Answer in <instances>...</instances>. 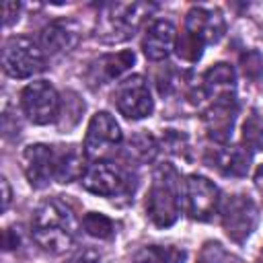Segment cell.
Here are the masks:
<instances>
[{"label": "cell", "mask_w": 263, "mask_h": 263, "mask_svg": "<svg viewBox=\"0 0 263 263\" xmlns=\"http://www.w3.org/2000/svg\"><path fill=\"white\" fill-rule=\"evenodd\" d=\"M121 142V129L115 117L107 111H99L90 117L84 136V154L90 160L107 158Z\"/></svg>", "instance_id": "ba28073f"}, {"label": "cell", "mask_w": 263, "mask_h": 263, "mask_svg": "<svg viewBox=\"0 0 263 263\" xmlns=\"http://www.w3.org/2000/svg\"><path fill=\"white\" fill-rule=\"evenodd\" d=\"M80 41V27L74 21H53L49 23L39 37V45L45 55H60L76 47Z\"/></svg>", "instance_id": "5bb4252c"}, {"label": "cell", "mask_w": 263, "mask_h": 263, "mask_svg": "<svg viewBox=\"0 0 263 263\" xmlns=\"http://www.w3.org/2000/svg\"><path fill=\"white\" fill-rule=\"evenodd\" d=\"M175 41H177V31L173 27V23L168 21H154L142 39V49L144 55L152 62H160L164 58L171 55V51L175 49Z\"/></svg>", "instance_id": "2e32d148"}, {"label": "cell", "mask_w": 263, "mask_h": 263, "mask_svg": "<svg viewBox=\"0 0 263 263\" xmlns=\"http://www.w3.org/2000/svg\"><path fill=\"white\" fill-rule=\"evenodd\" d=\"M226 23L220 10L193 6L185 16V35L179 45V55L189 62L199 60L201 49L210 43H218L224 37Z\"/></svg>", "instance_id": "277c9868"}, {"label": "cell", "mask_w": 263, "mask_h": 263, "mask_svg": "<svg viewBox=\"0 0 263 263\" xmlns=\"http://www.w3.org/2000/svg\"><path fill=\"white\" fill-rule=\"evenodd\" d=\"M45 53L29 37H8L2 45V68L12 78H29L45 68Z\"/></svg>", "instance_id": "5b68a950"}, {"label": "cell", "mask_w": 263, "mask_h": 263, "mask_svg": "<svg viewBox=\"0 0 263 263\" xmlns=\"http://www.w3.org/2000/svg\"><path fill=\"white\" fill-rule=\"evenodd\" d=\"M154 10L146 2H109L103 4L95 25V37L103 43H121L129 39L142 21Z\"/></svg>", "instance_id": "3957f363"}, {"label": "cell", "mask_w": 263, "mask_h": 263, "mask_svg": "<svg viewBox=\"0 0 263 263\" xmlns=\"http://www.w3.org/2000/svg\"><path fill=\"white\" fill-rule=\"evenodd\" d=\"M259 212L249 195L236 193L222 203V226L230 240L242 245L255 230Z\"/></svg>", "instance_id": "8992f818"}, {"label": "cell", "mask_w": 263, "mask_h": 263, "mask_svg": "<svg viewBox=\"0 0 263 263\" xmlns=\"http://www.w3.org/2000/svg\"><path fill=\"white\" fill-rule=\"evenodd\" d=\"M222 249L218 242H205V247L201 249L199 253V259L197 263H220L222 261Z\"/></svg>", "instance_id": "cb8c5ba5"}, {"label": "cell", "mask_w": 263, "mask_h": 263, "mask_svg": "<svg viewBox=\"0 0 263 263\" xmlns=\"http://www.w3.org/2000/svg\"><path fill=\"white\" fill-rule=\"evenodd\" d=\"M84 156V150L80 152L78 146H62L60 150H55V181L70 183L82 179L86 171Z\"/></svg>", "instance_id": "d6986e66"}, {"label": "cell", "mask_w": 263, "mask_h": 263, "mask_svg": "<svg viewBox=\"0 0 263 263\" xmlns=\"http://www.w3.org/2000/svg\"><path fill=\"white\" fill-rule=\"evenodd\" d=\"M82 187L95 195L103 197H113L125 189V175L119 166L111 162H95L86 166L82 179Z\"/></svg>", "instance_id": "7c38bea8"}, {"label": "cell", "mask_w": 263, "mask_h": 263, "mask_svg": "<svg viewBox=\"0 0 263 263\" xmlns=\"http://www.w3.org/2000/svg\"><path fill=\"white\" fill-rule=\"evenodd\" d=\"M129 154L142 162L146 160H152L154 154H156V140L148 134H140V136H134L129 140Z\"/></svg>", "instance_id": "7402d4cb"}, {"label": "cell", "mask_w": 263, "mask_h": 263, "mask_svg": "<svg viewBox=\"0 0 263 263\" xmlns=\"http://www.w3.org/2000/svg\"><path fill=\"white\" fill-rule=\"evenodd\" d=\"M181 212V177L173 164H158L152 173V183L146 195V214L158 228L177 222Z\"/></svg>", "instance_id": "7a4b0ae2"}, {"label": "cell", "mask_w": 263, "mask_h": 263, "mask_svg": "<svg viewBox=\"0 0 263 263\" xmlns=\"http://www.w3.org/2000/svg\"><path fill=\"white\" fill-rule=\"evenodd\" d=\"M185 201H187V214L193 220L208 222L218 212L220 191L210 179L201 175H189L185 181Z\"/></svg>", "instance_id": "30bf717a"}, {"label": "cell", "mask_w": 263, "mask_h": 263, "mask_svg": "<svg viewBox=\"0 0 263 263\" xmlns=\"http://www.w3.org/2000/svg\"><path fill=\"white\" fill-rule=\"evenodd\" d=\"M23 171L31 187L43 189L55 179V148L47 144H31L23 150L21 156Z\"/></svg>", "instance_id": "8fae6325"}, {"label": "cell", "mask_w": 263, "mask_h": 263, "mask_svg": "<svg viewBox=\"0 0 263 263\" xmlns=\"http://www.w3.org/2000/svg\"><path fill=\"white\" fill-rule=\"evenodd\" d=\"M234 70L232 66L220 62L216 66H212L210 70H205V74L201 76V86H199V95L203 99H210V103L214 101H226V99H234Z\"/></svg>", "instance_id": "e0dca14e"}, {"label": "cell", "mask_w": 263, "mask_h": 263, "mask_svg": "<svg viewBox=\"0 0 263 263\" xmlns=\"http://www.w3.org/2000/svg\"><path fill=\"white\" fill-rule=\"evenodd\" d=\"M205 162L208 166L216 168L218 173L226 177H245L251 166V152L249 146H216L205 152Z\"/></svg>", "instance_id": "4fadbf2b"}, {"label": "cell", "mask_w": 263, "mask_h": 263, "mask_svg": "<svg viewBox=\"0 0 263 263\" xmlns=\"http://www.w3.org/2000/svg\"><path fill=\"white\" fill-rule=\"evenodd\" d=\"M2 12H4V27H8V25H12L18 18L21 4L18 2H4L2 4Z\"/></svg>", "instance_id": "484cf974"}, {"label": "cell", "mask_w": 263, "mask_h": 263, "mask_svg": "<svg viewBox=\"0 0 263 263\" xmlns=\"http://www.w3.org/2000/svg\"><path fill=\"white\" fill-rule=\"evenodd\" d=\"M0 185H2V210L6 212L8 210V205H10V185H8V181H6V177H2L0 179Z\"/></svg>", "instance_id": "4316f807"}, {"label": "cell", "mask_w": 263, "mask_h": 263, "mask_svg": "<svg viewBox=\"0 0 263 263\" xmlns=\"http://www.w3.org/2000/svg\"><path fill=\"white\" fill-rule=\"evenodd\" d=\"M99 261H101V255H99L95 249L86 247V249L76 251V253L70 257V261H68V263H99Z\"/></svg>", "instance_id": "d4e9b609"}, {"label": "cell", "mask_w": 263, "mask_h": 263, "mask_svg": "<svg viewBox=\"0 0 263 263\" xmlns=\"http://www.w3.org/2000/svg\"><path fill=\"white\" fill-rule=\"evenodd\" d=\"M113 103L119 109V113L125 115L127 119H144L154 109L148 82L140 74L127 76L115 86Z\"/></svg>", "instance_id": "9c48e42d"}, {"label": "cell", "mask_w": 263, "mask_h": 263, "mask_svg": "<svg viewBox=\"0 0 263 263\" xmlns=\"http://www.w3.org/2000/svg\"><path fill=\"white\" fill-rule=\"evenodd\" d=\"M255 187H257V191L263 195V164L257 168V173H255Z\"/></svg>", "instance_id": "83f0119b"}, {"label": "cell", "mask_w": 263, "mask_h": 263, "mask_svg": "<svg viewBox=\"0 0 263 263\" xmlns=\"http://www.w3.org/2000/svg\"><path fill=\"white\" fill-rule=\"evenodd\" d=\"M31 236L47 253H66L76 238V220L70 205L60 199L39 203L31 218Z\"/></svg>", "instance_id": "6da1fadb"}, {"label": "cell", "mask_w": 263, "mask_h": 263, "mask_svg": "<svg viewBox=\"0 0 263 263\" xmlns=\"http://www.w3.org/2000/svg\"><path fill=\"white\" fill-rule=\"evenodd\" d=\"M21 107L29 121L47 125L60 115V97L47 80H35L21 92Z\"/></svg>", "instance_id": "52a82bcc"}, {"label": "cell", "mask_w": 263, "mask_h": 263, "mask_svg": "<svg viewBox=\"0 0 263 263\" xmlns=\"http://www.w3.org/2000/svg\"><path fill=\"white\" fill-rule=\"evenodd\" d=\"M136 55L134 51H117V53H107V55H101L99 60H95L90 66H88V72H86V80L92 84V86H101V84H107V82H113L115 78H119L132 64H134Z\"/></svg>", "instance_id": "ac0fdd59"}, {"label": "cell", "mask_w": 263, "mask_h": 263, "mask_svg": "<svg viewBox=\"0 0 263 263\" xmlns=\"http://www.w3.org/2000/svg\"><path fill=\"white\" fill-rule=\"evenodd\" d=\"M245 142L253 148L263 150V117L261 115H253L245 123Z\"/></svg>", "instance_id": "603a6c76"}, {"label": "cell", "mask_w": 263, "mask_h": 263, "mask_svg": "<svg viewBox=\"0 0 263 263\" xmlns=\"http://www.w3.org/2000/svg\"><path fill=\"white\" fill-rule=\"evenodd\" d=\"M234 119H236V101L234 99L214 101L203 111L205 132L218 144L228 142V138L232 134V127H234Z\"/></svg>", "instance_id": "9a60e30c"}, {"label": "cell", "mask_w": 263, "mask_h": 263, "mask_svg": "<svg viewBox=\"0 0 263 263\" xmlns=\"http://www.w3.org/2000/svg\"><path fill=\"white\" fill-rule=\"evenodd\" d=\"M82 228L86 234L95 236V238H111L113 236V222L97 212H90L82 218Z\"/></svg>", "instance_id": "44dd1931"}, {"label": "cell", "mask_w": 263, "mask_h": 263, "mask_svg": "<svg viewBox=\"0 0 263 263\" xmlns=\"http://www.w3.org/2000/svg\"><path fill=\"white\" fill-rule=\"evenodd\" d=\"M183 251L175 249V247H160V245H150V247H142L132 263H181L183 261Z\"/></svg>", "instance_id": "ffe728a7"}]
</instances>
